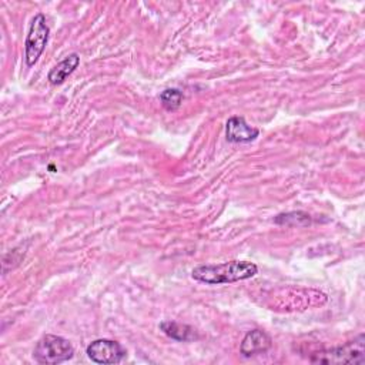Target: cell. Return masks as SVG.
Wrapping results in <instances>:
<instances>
[{
    "label": "cell",
    "mask_w": 365,
    "mask_h": 365,
    "mask_svg": "<svg viewBox=\"0 0 365 365\" xmlns=\"http://www.w3.org/2000/svg\"><path fill=\"white\" fill-rule=\"evenodd\" d=\"M74 355V348L70 344L68 339L58 336V335H51L47 334L44 335L36 345L33 351V358L38 364H46V365H56L66 362L71 359Z\"/></svg>",
    "instance_id": "obj_3"
},
{
    "label": "cell",
    "mask_w": 365,
    "mask_h": 365,
    "mask_svg": "<svg viewBox=\"0 0 365 365\" xmlns=\"http://www.w3.org/2000/svg\"><path fill=\"white\" fill-rule=\"evenodd\" d=\"M272 345L271 336L261 329H252L245 334V336L241 341L240 352L244 356H254L257 354L267 352Z\"/></svg>",
    "instance_id": "obj_7"
},
{
    "label": "cell",
    "mask_w": 365,
    "mask_h": 365,
    "mask_svg": "<svg viewBox=\"0 0 365 365\" xmlns=\"http://www.w3.org/2000/svg\"><path fill=\"white\" fill-rule=\"evenodd\" d=\"M182 93L178 88H167L160 94L161 104L168 111H175L182 103Z\"/></svg>",
    "instance_id": "obj_11"
},
{
    "label": "cell",
    "mask_w": 365,
    "mask_h": 365,
    "mask_svg": "<svg viewBox=\"0 0 365 365\" xmlns=\"http://www.w3.org/2000/svg\"><path fill=\"white\" fill-rule=\"evenodd\" d=\"M160 328L165 335H168L170 338L177 339V341H192V339L198 338L195 329L185 324H180V322H174V321H164L160 324Z\"/></svg>",
    "instance_id": "obj_9"
},
{
    "label": "cell",
    "mask_w": 365,
    "mask_h": 365,
    "mask_svg": "<svg viewBox=\"0 0 365 365\" xmlns=\"http://www.w3.org/2000/svg\"><path fill=\"white\" fill-rule=\"evenodd\" d=\"M78 64H80V56L77 53H71L50 70L47 80L54 86L61 84L78 67Z\"/></svg>",
    "instance_id": "obj_8"
},
{
    "label": "cell",
    "mask_w": 365,
    "mask_h": 365,
    "mask_svg": "<svg viewBox=\"0 0 365 365\" xmlns=\"http://www.w3.org/2000/svg\"><path fill=\"white\" fill-rule=\"evenodd\" d=\"M48 33H50V29L46 23L44 14L41 13L36 14L30 23V29L24 43V48H26L24 58L29 67L34 66L38 57L43 54L48 41Z\"/></svg>",
    "instance_id": "obj_4"
},
{
    "label": "cell",
    "mask_w": 365,
    "mask_h": 365,
    "mask_svg": "<svg viewBox=\"0 0 365 365\" xmlns=\"http://www.w3.org/2000/svg\"><path fill=\"white\" fill-rule=\"evenodd\" d=\"M87 356L96 364H120L125 356V348L113 339H96L86 348Z\"/></svg>",
    "instance_id": "obj_5"
},
{
    "label": "cell",
    "mask_w": 365,
    "mask_h": 365,
    "mask_svg": "<svg viewBox=\"0 0 365 365\" xmlns=\"http://www.w3.org/2000/svg\"><path fill=\"white\" fill-rule=\"evenodd\" d=\"M275 224L279 225H288V227H305L311 224V217L304 211H291L278 214L274 218Z\"/></svg>",
    "instance_id": "obj_10"
},
{
    "label": "cell",
    "mask_w": 365,
    "mask_h": 365,
    "mask_svg": "<svg viewBox=\"0 0 365 365\" xmlns=\"http://www.w3.org/2000/svg\"><path fill=\"white\" fill-rule=\"evenodd\" d=\"M258 272V267L250 261H228L221 264H202L192 269L191 275L195 281L220 285L231 284L252 278Z\"/></svg>",
    "instance_id": "obj_1"
},
{
    "label": "cell",
    "mask_w": 365,
    "mask_h": 365,
    "mask_svg": "<svg viewBox=\"0 0 365 365\" xmlns=\"http://www.w3.org/2000/svg\"><path fill=\"white\" fill-rule=\"evenodd\" d=\"M258 135H259V130L255 127H251L244 117L234 115L228 118L225 124V137L230 143H235V144L251 143Z\"/></svg>",
    "instance_id": "obj_6"
},
{
    "label": "cell",
    "mask_w": 365,
    "mask_h": 365,
    "mask_svg": "<svg viewBox=\"0 0 365 365\" xmlns=\"http://www.w3.org/2000/svg\"><path fill=\"white\" fill-rule=\"evenodd\" d=\"M314 364H364L365 362V336L359 334L352 341L329 349H322L309 358Z\"/></svg>",
    "instance_id": "obj_2"
}]
</instances>
